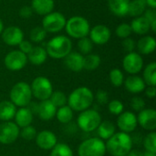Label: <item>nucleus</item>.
Returning <instances> with one entry per match:
<instances>
[{
  "label": "nucleus",
  "instance_id": "09e8293b",
  "mask_svg": "<svg viewBox=\"0 0 156 156\" xmlns=\"http://www.w3.org/2000/svg\"><path fill=\"white\" fill-rule=\"evenodd\" d=\"M144 91H145V95H146L149 99H154V98H155V95H156L155 87L148 86L147 88H145Z\"/></svg>",
  "mask_w": 156,
  "mask_h": 156
},
{
  "label": "nucleus",
  "instance_id": "dca6fc26",
  "mask_svg": "<svg viewBox=\"0 0 156 156\" xmlns=\"http://www.w3.org/2000/svg\"><path fill=\"white\" fill-rule=\"evenodd\" d=\"M111 30L105 25H97L93 27L89 33L90 39L93 44L96 45H105L111 38Z\"/></svg>",
  "mask_w": 156,
  "mask_h": 156
},
{
  "label": "nucleus",
  "instance_id": "bb28decb",
  "mask_svg": "<svg viewBox=\"0 0 156 156\" xmlns=\"http://www.w3.org/2000/svg\"><path fill=\"white\" fill-rule=\"evenodd\" d=\"M132 32L137 34V35H146L150 31V23L143 16L134 17L132 23L130 24Z\"/></svg>",
  "mask_w": 156,
  "mask_h": 156
},
{
  "label": "nucleus",
  "instance_id": "f704fd0d",
  "mask_svg": "<svg viewBox=\"0 0 156 156\" xmlns=\"http://www.w3.org/2000/svg\"><path fill=\"white\" fill-rule=\"evenodd\" d=\"M109 79L112 86L121 87L123 85L124 75L120 69H112L109 73Z\"/></svg>",
  "mask_w": 156,
  "mask_h": 156
},
{
  "label": "nucleus",
  "instance_id": "a878e982",
  "mask_svg": "<svg viewBox=\"0 0 156 156\" xmlns=\"http://www.w3.org/2000/svg\"><path fill=\"white\" fill-rule=\"evenodd\" d=\"M115 125L113 122L110 121H101L98 128L96 129L98 133V138L102 141H107L115 133Z\"/></svg>",
  "mask_w": 156,
  "mask_h": 156
},
{
  "label": "nucleus",
  "instance_id": "4be33fe9",
  "mask_svg": "<svg viewBox=\"0 0 156 156\" xmlns=\"http://www.w3.org/2000/svg\"><path fill=\"white\" fill-rule=\"evenodd\" d=\"M136 48L139 51V54H143V55L152 54L155 50V38L152 36H144L136 43Z\"/></svg>",
  "mask_w": 156,
  "mask_h": 156
},
{
  "label": "nucleus",
  "instance_id": "c03bdc74",
  "mask_svg": "<svg viewBox=\"0 0 156 156\" xmlns=\"http://www.w3.org/2000/svg\"><path fill=\"white\" fill-rule=\"evenodd\" d=\"M122 48L123 49L127 52V53H130V52H133L134 50V48H136V42L131 38V37H127V38H124L122 40Z\"/></svg>",
  "mask_w": 156,
  "mask_h": 156
},
{
  "label": "nucleus",
  "instance_id": "3c124183",
  "mask_svg": "<svg viewBox=\"0 0 156 156\" xmlns=\"http://www.w3.org/2000/svg\"><path fill=\"white\" fill-rule=\"evenodd\" d=\"M150 29L153 30V32H156V20L153 21L152 23H150Z\"/></svg>",
  "mask_w": 156,
  "mask_h": 156
},
{
  "label": "nucleus",
  "instance_id": "9d476101",
  "mask_svg": "<svg viewBox=\"0 0 156 156\" xmlns=\"http://www.w3.org/2000/svg\"><path fill=\"white\" fill-rule=\"evenodd\" d=\"M20 128L14 122H3L0 123V144L8 145L14 144L19 137Z\"/></svg>",
  "mask_w": 156,
  "mask_h": 156
},
{
  "label": "nucleus",
  "instance_id": "a19ab883",
  "mask_svg": "<svg viewBox=\"0 0 156 156\" xmlns=\"http://www.w3.org/2000/svg\"><path fill=\"white\" fill-rule=\"evenodd\" d=\"M115 33H116V36L118 37L124 39V38H127V37H130V36H131V34L133 32H132V28H131L130 24L122 23L116 27Z\"/></svg>",
  "mask_w": 156,
  "mask_h": 156
},
{
  "label": "nucleus",
  "instance_id": "412c9836",
  "mask_svg": "<svg viewBox=\"0 0 156 156\" xmlns=\"http://www.w3.org/2000/svg\"><path fill=\"white\" fill-rule=\"evenodd\" d=\"M33 113L27 107L19 108L16 110V114L14 116L15 123L21 129L24 127H27L28 125H31L33 122Z\"/></svg>",
  "mask_w": 156,
  "mask_h": 156
},
{
  "label": "nucleus",
  "instance_id": "9b49d317",
  "mask_svg": "<svg viewBox=\"0 0 156 156\" xmlns=\"http://www.w3.org/2000/svg\"><path fill=\"white\" fill-rule=\"evenodd\" d=\"M4 63L7 69L11 71H18L26 67L27 57L20 50H12L5 55Z\"/></svg>",
  "mask_w": 156,
  "mask_h": 156
},
{
  "label": "nucleus",
  "instance_id": "aec40b11",
  "mask_svg": "<svg viewBox=\"0 0 156 156\" xmlns=\"http://www.w3.org/2000/svg\"><path fill=\"white\" fill-rule=\"evenodd\" d=\"M83 55L80 52H70L64 58L66 67L74 72H80L83 69Z\"/></svg>",
  "mask_w": 156,
  "mask_h": 156
},
{
  "label": "nucleus",
  "instance_id": "c85d7f7f",
  "mask_svg": "<svg viewBox=\"0 0 156 156\" xmlns=\"http://www.w3.org/2000/svg\"><path fill=\"white\" fill-rule=\"evenodd\" d=\"M146 9V4L144 0H130L128 6V15L133 17H138L144 15Z\"/></svg>",
  "mask_w": 156,
  "mask_h": 156
},
{
  "label": "nucleus",
  "instance_id": "4c0bfd02",
  "mask_svg": "<svg viewBox=\"0 0 156 156\" xmlns=\"http://www.w3.org/2000/svg\"><path fill=\"white\" fill-rule=\"evenodd\" d=\"M78 48H79L80 54L88 55L91 52V50L93 48V43L90 39V37H82V38L79 39V41H78Z\"/></svg>",
  "mask_w": 156,
  "mask_h": 156
},
{
  "label": "nucleus",
  "instance_id": "0eeeda50",
  "mask_svg": "<svg viewBox=\"0 0 156 156\" xmlns=\"http://www.w3.org/2000/svg\"><path fill=\"white\" fill-rule=\"evenodd\" d=\"M106 153L104 141L98 137L86 139L78 147L79 156H104Z\"/></svg>",
  "mask_w": 156,
  "mask_h": 156
},
{
  "label": "nucleus",
  "instance_id": "f8f14e48",
  "mask_svg": "<svg viewBox=\"0 0 156 156\" xmlns=\"http://www.w3.org/2000/svg\"><path fill=\"white\" fill-rule=\"evenodd\" d=\"M122 67L130 75H137L144 69V59L141 54L134 51L127 53L122 59Z\"/></svg>",
  "mask_w": 156,
  "mask_h": 156
},
{
  "label": "nucleus",
  "instance_id": "5fc2aeb1",
  "mask_svg": "<svg viewBox=\"0 0 156 156\" xmlns=\"http://www.w3.org/2000/svg\"><path fill=\"white\" fill-rule=\"evenodd\" d=\"M3 30H4V24H3V21L0 18V34H2Z\"/></svg>",
  "mask_w": 156,
  "mask_h": 156
},
{
  "label": "nucleus",
  "instance_id": "b1692460",
  "mask_svg": "<svg viewBox=\"0 0 156 156\" xmlns=\"http://www.w3.org/2000/svg\"><path fill=\"white\" fill-rule=\"evenodd\" d=\"M27 61H29L31 64L35 66H39L45 63V61L47 60L48 54L43 47L37 46L32 48L30 52L27 55Z\"/></svg>",
  "mask_w": 156,
  "mask_h": 156
},
{
  "label": "nucleus",
  "instance_id": "f03ea898",
  "mask_svg": "<svg viewBox=\"0 0 156 156\" xmlns=\"http://www.w3.org/2000/svg\"><path fill=\"white\" fill-rule=\"evenodd\" d=\"M94 101V94L88 87H79L71 91L68 98V105L74 112H81L90 109Z\"/></svg>",
  "mask_w": 156,
  "mask_h": 156
},
{
  "label": "nucleus",
  "instance_id": "c756f323",
  "mask_svg": "<svg viewBox=\"0 0 156 156\" xmlns=\"http://www.w3.org/2000/svg\"><path fill=\"white\" fill-rule=\"evenodd\" d=\"M55 117L58 119V121L60 123L67 124L72 121V119L74 117V112H73L72 109L67 104L65 106H62V107L57 109Z\"/></svg>",
  "mask_w": 156,
  "mask_h": 156
},
{
  "label": "nucleus",
  "instance_id": "6ab92c4d",
  "mask_svg": "<svg viewBox=\"0 0 156 156\" xmlns=\"http://www.w3.org/2000/svg\"><path fill=\"white\" fill-rule=\"evenodd\" d=\"M56 112H57V108L49 100L43 101L38 103L37 114L40 120L44 122L50 121L56 116Z\"/></svg>",
  "mask_w": 156,
  "mask_h": 156
},
{
  "label": "nucleus",
  "instance_id": "58836bf2",
  "mask_svg": "<svg viewBox=\"0 0 156 156\" xmlns=\"http://www.w3.org/2000/svg\"><path fill=\"white\" fill-rule=\"evenodd\" d=\"M108 111L112 115H120L124 112V105L119 100H112L108 102Z\"/></svg>",
  "mask_w": 156,
  "mask_h": 156
},
{
  "label": "nucleus",
  "instance_id": "ea45409f",
  "mask_svg": "<svg viewBox=\"0 0 156 156\" xmlns=\"http://www.w3.org/2000/svg\"><path fill=\"white\" fill-rule=\"evenodd\" d=\"M37 133V132L36 128L33 127L32 125H28L27 127L21 128L19 136L26 141H32L36 138Z\"/></svg>",
  "mask_w": 156,
  "mask_h": 156
},
{
  "label": "nucleus",
  "instance_id": "2f4dec72",
  "mask_svg": "<svg viewBox=\"0 0 156 156\" xmlns=\"http://www.w3.org/2000/svg\"><path fill=\"white\" fill-rule=\"evenodd\" d=\"M101 57L97 54H88L83 58V69L86 70H95L101 65Z\"/></svg>",
  "mask_w": 156,
  "mask_h": 156
},
{
  "label": "nucleus",
  "instance_id": "473e14b6",
  "mask_svg": "<svg viewBox=\"0 0 156 156\" xmlns=\"http://www.w3.org/2000/svg\"><path fill=\"white\" fill-rule=\"evenodd\" d=\"M50 151L49 156H74L72 149L66 144H57Z\"/></svg>",
  "mask_w": 156,
  "mask_h": 156
},
{
  "label": "nucleus",
  "instance_id": "cd10ccee",
  "mask_svg": "<svg viewBox=\"0 0 156 156\" xmlns=\"http://www.w3.org/2000/svg\"><path fill=\"white\" fill-rule=\"evenodd\" d=\"M16 107L10 101H3L0 102V121L9 122L14 119Z\"/></svg>",
  "mask_w": 156,
  "mask_h": 156
},
{
  "label": "nucleus",
  "instance_id": "49530a36",
  "mask_svg": "<svg viewBox=\"0 0 156 156\" xmlns=\"http://www.w3.org/2000/svg\"><path fill=\"white\" fill-rule=\"evenodd\" d=\"M143 16L149 22V23H152L153 21L156 20V11L155 9H152V8H149V9H145Z\"/></svg>",
  "mask_w": 156,
  "mask_h": 156
},
{
  "label": "nucleus",
  "instance_id": "c9c22d12",
  "mask_svg": "<svg viewBox=\"0 0 156 156\" xmlns=\"http://www.w3.org/2000/svg\"><path fill=\"white\" fill-rule=\"evenodd\" d=\"M144 147L146 152L156 154V133L149 132L144 139Z\"/></svg>",
  "mask_w": 156,
  "mask_h": 156
},
{
  "label": "nucleus",
  "instance_id": "79ce46f5",
  "mask_svg": "<svg viewBox=\"0 0 156 156\" xmlns=\"http://www.w3.org/2000/svg\"><path fill=\"white\" fill-rule=\"evenodd\" d=\"M131 107L133 111L139 112L141 111H143L144 109H145V101L142 97L136 96L134 98L132 99L131 101Z\"/></svg>",
  "mask_w": 156,
  "mask_h": 156
},
{
  "label": "nucleus",
  "instance_id": "7c9ffc66",
  "mask_svg": "<svg viewBox=\"0 0 156 156\" xmlns=\"http://www.w3.org/2000/svg\"><path fill=\"white\" fill-rule=\"evenodd\" d=\"M143 80H144L145 84L148 86H156V63L151 62L149 63L145 69H144Z\"/></svg>",
  "mask_w": 156,
  "mask_h": 156
},
{
  "label": "nucleus",
  "instance_id": "6e6552de",
  "mask_svg": "<svg viewBox=\"0 0 156 156\" xmlns=\"http://www.w3.org/2000/svg\"><path fill=\"white\" fill-rule=\"evenodd\" d=\"M32 96L35 97L39 101L49 100L53 90V86L51 81L43 76H38L34 79L32 84L30 85Z\"/></svg>",
  "mask_w": 156,
  "mask_h": 156
},
{
  "label": "nucleus",
  "instance_id": "a211bd4d",
  "mask_svg": "<svg viewBox=\"0 0 156 156\" xmlns=\"http://www.w3.org/2000/svg\"><path fill=\"white\" fill-rule=\"evenodd\" d=\"M123 85L125 89L133 94H139L143 92L146 88L144 80L138 75H130L124 79Z\"/></svg>",
  "mask_w": 156,
  "mask_h": 156
},
{
  "label": "nucleus",
  "instance_id": "37998d69",
  "mask_svg": "<svg viewBox=\"0 0 156 156\" xmlns=\"http://www.w3.org/2000/svg\"><path fill=\"white\" fill-rule=\"evenodd\" d=\"M94 100H96L97 103H99L100 105L107 104L109 101V94L107 91L103 90H100L97 91L96 95L94 96Z\"/></svg>",
  "mask_w": 156,
  "mask_h": 156
},
{
  "label": "nucleus",
  "instance_id": "603ef678",
  "mask_svg": "<svg viewBox=\"0 0 156 156\" xmlns=\"http://www.w3.org/2000/svg\"><path fill=\"white\" fill-rule=\"evenodd\" d=\"M143 154H140L138 152H130L126 156H142Z\"/></svg>",
  "mask_w": 156,
  "mask_h": 156
},
{
  "label": "nucleus",
  "instance_id": "a18cd8bd",
  "mask_svg": "<svg viewBox=\"0 0 156 156\" xmlns=\"http://www.w3.org/2000/svg\"><path fill=\"white\" fill-rule=\"evenodd\" d=\"M18 47H19V50H20L21 52H23L24 54L27 55V54L30 52V50L32 49L33 45H32V43H31L30 41H28V40H24V39H23V40L19 43Z\"/></svg>",
  "mask_w": 156,
  "mask_h": 156
},
{
  "label": "nucleus",
  "instance_id": "f257e3e1",
  "mask_svg": "<svg viewBox=\"0 0 156 156\" xmlns=\"http://www.w3.org/2000/svg\"><path fill=\"white\" fill-rule=\"evenodd\" d=\"M106 152L112 156H126L133 147V138L129 133H115L105 143Z\"/></svg>",
  "mask_w": 156,
  "mask_h": 156
},
{
  "label": "nucleus",
  "instance_id": "7ed1b4c3",
  "mask_svg": "<svg viewBox=\"0 0 156 156\" xmlns=\"http://www.w3.org/2000/svg\"><path fill=\"white\" fill-rule=\"evenodd\" d=\"M46 51L48 56L55 59L64 58L67 55L71 52L72 42L70 38L67 36L59 35L52 37L46 47Z\"/></svg>",
  "mask_w": 156,
  "mask_h": 156
},
{
  "label": "nucleus",
  "instance_id": "e433bc0d",
  "mask_svg": "<svg viewBox=\"0 0 156 156\" xmlns=\"http://www.w3.org/2000/svg\"><path fill=\"white\" fill-rule=\"evenodd\" d=\"M47 36V32L42 27H35L31 29L29 33V38L34 43H39L42 42Z\"/></svg>",
  "mask_w": 156,
  "mask_h": 156
},
{
  "label": "nucleus",
  "instance_id": "393cba45",
  "mask_svg": "<svg viewBox=\"0 0 156 156\" xmlns=\"http://www.w3.org/2000/svg\"><path fill=\"white\" fill-rule=\"evenodd\" d=\"M130 0H108L110 11L116 16H125L128 15V6Z\"/></svg>",
  "mask_w": 156,
  "mask_h": 156
},
{
  "label": "nucleus",
  "instance_id": "8fccbe9b",
  "mask_svg": "<svg viewBox=\"0 0 156 156\" xmlns=\"http://www.w3.org/2000/svg\"><path fill=\"white\" fill-rule=\"evenodd\" d=\"M146 5L149 6V8L155 9L156 8V0H144Z\"/></svg>",
  "mask_w": 156,
  "mask_h": 156
},
{
  "label": "nucleus",
  "instance_id": "20e7f679",
  "mask_svg": "<svg viewBox=\"0 0 156 156\" xmlns=\"http://www.w3.org/2000/svg\"><path fill=\"white\" fill-rule=\"evenodd\" d=\"M10 101L17 108L27 107L32 101V92L30 85L25 81L16 83L9 92Z\"/></svg>",
  "mask_w": 156,
  "mask_h": 156
},
{
  "label": "nucleus",
  "instance_id": "864d4df0",
  "mask_svg": "<svg viewBox=\"0 0 156 156\" xmlns=\"http://www.w3.org/2000/svg\"><path fill=\"white\" fill-rule=\"evenodd\" d=\"M142 156H156V154H154V153H150V152H146L145 151V153H144Z\"/></svg>",
  "mask_w": 156,
  "mask_h": 156
},
{
  "label": "nucleus",
  "instance_id": "2eb2a0df",
  "mask_svg": "<svg viewBox=\"0 0 156 156\" xmlns=\"http://www.w3.org/2000/svg\"><path fill=\"white\" fill-rule=\"evenodd\" d=\"M35 140L36 144L44 151H50L58 144V138L56 134L48 130H44L37 133Z\"/></svg>",
  "mask_w": 156,
  "mask_h": 156
},
{
  "label": "nucleus",
  "instance_id": "5701e85b",
  "mask_svg": "<svg viewBox=\"0 0 156 156\" xmlns=\"http://www.w3.org/2000/svg\"><path fill=\"white\" fill-rule=\"evenodd\" d=\"M54 5V0H32L30 7L36 14L46 16L53 11Z\"/></svg>",
  "mask_w": 156,
  "mask_h": 156
},
{
  "label": "nucleus",
  "instance_id": "de8ad7c7",
  "mask_svg": "<svg viewBox=\"0 0 156 156\" xmlns=\"http://www.w3.org/2000/svg\"><path fill=\"white\" fill-rule=\"evenodd\" d=\"M32 13H33V10L30 6H27V5H25L23 6L20 10H19V16L22 17V18H29L31 16H32Z\"/></svg>",
  "mask_w": 156,
  "mask_h": 156
},
{
  "label": "nucleus",
  "instance_id": "ddd939ff",
  "mask_svg": "<svg viewBox=\"0 0 156 156\" xmlns=\"http://www.w3.org/2000/svg\"><path fill=\"white\" fill-rule=\"evenodd\" d=\"M117 127L121 132L125 133H131L134 132L138 126L137 116L134 112L126 111L122 112L117 118Z\"/></svg>",
  "mask_w": 156,
  "mask_h": 156
},
{
  "label": "nucleus",
  "instance_id": "f3484780",
  "mask_svg": "<svg viewBox=\"0 0 156 156\" xmlns=\"http://www.w3.org/2000/svg\"><path fill=\"white\" fill-rule=\"evenodd\" d=\"M2 39L7 46H18L24 39V34L20 27L11 26L4 28L2 32Z\"/></svg>",
  "mask_w": 156,
  "mask_h": 156
},
{
  "label": "nucleus",
  "instance_id": "4468645a",
  "mask_svg": "<svg viewBox=\"0 0 156 156\" xmlns=\"http://www.w3.org/2000/svg\"><path fill=\"white\" fill-rule=\"evenodd\" d=\"M138 124L144 130L154 132L156 129V111L154 109H144L137 116Z\"/></svg>",
  "mask_w": 156,
  "mask_h": 156
},
{
  "label": "nucleus",
  "instance_id": "72a5a7b5",
  "mask_svg": "<svg viewBox=\"0 0 156 156\" xmlns=\"http://www.w3.org/2000/svg\"><path fill=\"white\" fill-rule=\"evenodd\" d=\"M49 101L54 104V106L57 109L68 104V97L66 96V94L64 92H62L60 90L53 91L49 98Z\"/></svg>",
  "mask_w": 156,
  "mask_h": 156
},
{
  "label": "nucleus",
  "instance_id": "423d86ee",
  "mask_svg": "<svg viewBox=\"0 0 156 156\" xmlns=\"http://www.w3.org/2000/svg\"><path fill=\"white\" fill-rule=\"evenodd\" d=\"M101 122L100 112L94 109H87L81 112L77 118V124L79 128L85 133H91L96 131Z\"/></svg>",
  "mask_w": 156,
  "mask_h": 156
},
{
  "label": "nucleus",
  "instance_id": "1a4fd4ad",
  "mask_svg": "<svg viewBox=\"0 0 156 156\" xmlns=\"http://www.w3.org/2000/svg\"><path fill=\"white\" fill-rule=\"evenodd\" d=\"M66 17L59 12L52 11L44 16L42 20V27L48 33H58L61 31L66 25Z\"/></svg>",
  "mask_w": 156,
  "mask_h": 156
},
{
  "label": "nucleus",
  "instance_id": "39448f33",
  "mask_svg": "<svg viewBox=\"0 0 156 156\" xmlns=\"http://www.w3.org/2000/svg\"><path fill=\"white\" fill-rule=\"evenodd\" d=\"M64 28L70 37L80 39L89 36L90 26L89 21L85 17L75 16L66 21Z\"/></svg>",
  "mask_w": 156,
  "mask_h": 156
}]
</instances>
